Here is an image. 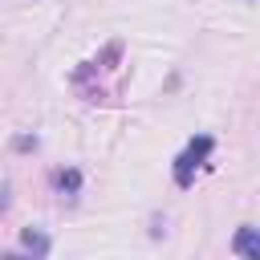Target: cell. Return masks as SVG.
Wrapping results in <instances>:
<instances>
[{
	"mask_svg": "<svg viewBox=\"0 0 260 260\" xmlns=\"http://www.w3.org/2000/svg\"><path fill=\"white\" fill-rule=\"evenodd\" d=\"M211 146H215L211 134H199V138L187 142V150L175 158V183H179V187H191V179H195V171L203 167V158L211 154Z\"/></svg>",
	"mask_w": 260,
	"mask_h": 260,
	"instance_id": "1",
	"label": "cell"
},
{
	"mask_svg": "<svg viewBox=\"0 0 260 260\" xmlns=\"http://www.w3.org/2000/svg\"><path fill=\"white\" fill-rule=\"evenodd\" d=\"M232 248H236L240 260H260V228H240Z\"/></svg>",
	"mask_w": 260,
	"mask_h": 260,
	"instance_id": "2",
	"label": "cell"
},
{
	"mask_svg": "<svg viewBox=\"0 0 260 260\" xmlns=\"http://www.w3.org/2000/svg\"><path fill=\"white\" fill-rule=\"evenodd\" d=\"M53 187H57V195H77V191H81V171L61 167V171L53 175Z\"/></svg>",
	"mask_w": 260,
	"mask_h": 260,
	"instance_id": "3",
	"label": "cell"
},
{
	"mask_svg": "<svg viewBox=\"0 0 260 260\" xmlns=\"http://www.w3.org/2000/svg\"><path fill=\"white\" fill-rule=\"evenodd\" d=\"M20 240H24V248H28V252H32V260H37V256H45V252H49V236H45V232H32V228H28V232H24V236H20Z\"/></svg>",
	"mask_w": 260,
	"mask_h": 260,
	"instance_id": "4",
	"label": "cell"
},
{
	"mask_svg": "<svg viewBox=\"0 0 260 260\" xmlns=\"http://www.w3.org/2000/svg\"><path fill=\"white\" fill-rule=\"evenodd\" d=\"M4 207H8V187L0 183V211H4Z\"/></svg>",
	"mask_w": 260,
	"mask_h": 260,
	"instance_id": "5",
	"label": "cell"
}]
</instances>
